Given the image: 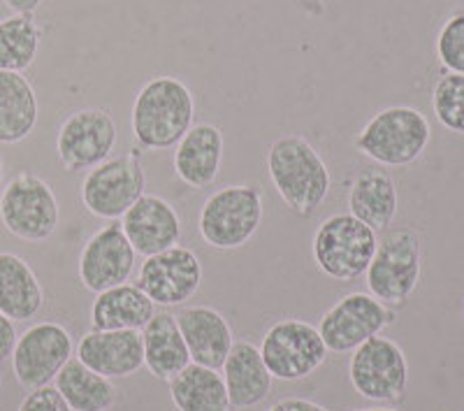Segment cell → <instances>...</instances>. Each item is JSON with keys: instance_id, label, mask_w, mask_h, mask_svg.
<instances>
[{"instance_id": "6da1fadb", "label": "cell", "mask_w": 464, "mask_h": 411, "mask_svg": "<svg viewBox=\"0 0 464 411\" xmlns=\"http://www.w3.org/2000/svg\"><path fill=\"white\" fill-rule=\"evenodd\" d=\"M196 119V98L177 77H151L135 95L130 112L132 137L144 152L177 147Z\"/></svg>"}, {"instance_id": "7a4b0ae2", "label": "cell", "mask_w": 464, "mask_h": 411, "mask_svg": "<svg viewBox=\"0 0 464 411\" xmlns=\"http://www.w3.org/2000/svg\"><path fill=\"white\" fill-rule=\"evenodd\" d=\"M267 174L290 211L312 217L330 193V170L304 135L290 132L269 144Z\"/></svg>"}, {"instance_id": "3957f363", "label": "cell", "mask_w": 464, "mask_h": 411, "mask_svg": "<svg viewBox=\"0 0 464 411\" xmlns=\"http://www.w3.org/2000/svg\"><path fill=\"white\" fill-rule=\"evenodd\" d=\"M432 137L428 116L409 105L376 112L355 137V149L381 168H404L420 159Z\"/></svg>"}, {"instance_id": "277c9868", "label": "cell", "mask_w": 464, "mask_h": 411, "mask_svg": "<svg viewBox=\"0 0 464 411\" xmlns=\"http://www.w3.org/2000/svg\"><path fill=\"white\" fill-rule=\"evenodd\" d=\"M422 274V235L411 226L391 228L376 244L364 281L372 296L388 307H401L416 293Z\"/></svg>"}, {"instance_id": "5b68a950", "label": "cell", "mask_w": 464, "mask_h": 411, "mask_svg": "<svg viewBox=\"0 0 464 411\" xmlns=\"http://www.w3.org/2000/svg\"><path fill=\"white\" fill-rule=\"evenodd\" d=\"M263 214L265 195L260 186L230 184L207 198L198 217V230L205 244L232 251L254 240Z\"/></svg>"}, {"instance_id": "8992f818", "label": "cell", "mask_w": 464, "mask_h": 411, "mask_svg": "<svg viewBox=\"0 0 464 411\" xmlns=\"http://www.w3.org/2000/svg\"><path fill=\"white\" fill-rule=\"evenodd\" d=\"M379 244V232L355 219L348 211H339L323 219L312 240L314 263L334 281H355L364 277Z\"/></svg>"}, {"instance_id": "52a82bcc", "label": "cell", "mask_w": 464, "mask_h": 411, "mask_svg": "<svg viewBox=\"0 0 464 411\" xmlns=\"http://www.w3.org/2000/svg\"><path fill=\"white\" fill-rule=\"evenodd\" d=\"M0 221L24 242H47L61 221L52 184L28 170L14 174L0 193Z\"/></svg>"}, {"instance_id": "ba28073f", "label": "cell", "mask_w": 464, "mask_h": 411, "mask_svg": "<svg viewBox=\"0 0 464 411\" xmlns=\"http://www.w3.org/2000/svg\"><path fill=\"white\" fill-rule=\"evenodd\" d=\"M147 189V174L140 163V147L126 156L107 159L82 180V202L86 211L102 221H119Z\"/></svg>"}, {"instance_id": "9c48e42d", "label": "cell", "mask_w": 464, "mask_h": 411, "mask_svg": "<svg viewBox=\"0 0 464 411\" xmlns=\"http://www.w3.org/2000/svg\"><path fill=\"white\" fill-rule=\"evenodd\" d=\"M258 348L272 379L279 381H302L312 377L330 354L318 328L302 318H281L272 323Z\"/></svg>"}, {"instance_id": "30bf717a", "label": "cell", "mask_w": 464, "mask_h": 411, "mask_svg": "<svg viewBox=\"0 0 464 411\" xmlns=\"http://www.w3.org/2000/svg\"><path fill=\"white\" fill-rule=\"evenodd\" d=\"M348 379L360 397L370 402H400L409 386V363L391 338L367 339L360 344L348 363Z\"/></svg>"}, {"instance_id": "8fae6325", "label": "cell", "mask_w": 464, "mask_h": 411, "mask_svg": "<svg viewBox=\"0 0 464 411\" xmlns=\"http://www.w3.org/2000/svg\"><path fill=\"white\" fill-rule=\"evenodd\" d=\"M72 354L74 342L68 328L56 321L35 323L16 338L12 351V372L22 388H43L53 384Z\"/></svg>"}, {"instance_id": "7c38bea8", "label": "cell", "mask_w": 464, "mask_h": 411, "mask_svg": "<svg viewBox=\"0 0 464 411\" xmlns=\"http://www.w3.org/2000/svg\"><path fill=\"white\" fill-rule=\"evenodd\" d=\"M116 140L119 128L114 116L102 107H84L72 112L58 128V161L68 172H89L110 159Z\"/></svg>"}, {"instance_id": "4fadbf2b", "label": "cell", "mask_w": 464, "mask_h": 411, "mask_svg": "<svg viewBox=\"0 0 464 411\" xmlns=\"http://www.w3.org/2000/svg\"><path fill=\"white\" fill-rule=\"evenodd\" d=\"M395 321V311L372 293H348L323 314L318 323L323 342L333 354H353Z\"/></svg>"}, {"instance_id": "5bb4252c", "label": "cell", "mask_w": 464, "mask_h": 411, "mask_svg": "<svg viewBox=\"0 0 464 411\" xmlns=\"http://www.w3.org/2000/svg\"><path fill=\"white\" fill-rule=\"evenodd\" d=\"M138 286L156 307H179L200 290L202 263L193 249L177 244L144 259Z\"/></svg>"}, {"instance_id": "9a60e30c", "label": "cell", "mask_w": 464, "mask_h": 411, "mask_svg": "<svg viewBox=\"0 0 464 411\" xmlns=\"http://www.w3.org/2000/svg\"><path fill=\"white\" fill-rule=\"evenodd\" d=\"M138 251L128 242L121 221H110L93 232L80 253V281L91 293H102L130 279Z\"/></svg>"}, {"instance_id": "2e32d148", "label": "cell", "mask_w": 464, "mask_h": 411, "mask_svg": "<svg viewBox=\"0 0 464 411\" xmlns=\"http://www.w3.org/2000/svg\"><path fill=\"white\" fill-rule=\"evenodd\" d=\"M121 228L138 256H153L181 242V219L160 195L144 193L121 217Z\"/></svg>"}, {"instance_id": "e0dca14e", "label": "cell", "mask_w": 464, "mask_h": 411, "mask_svg": "<svg viewBox=\"0 0 464 411\" xmlns=\"http://www.w3.org/2000/svg\"><path fill=\"white\" fill-rule=\"evenodd\" d=\"M74 358L107 379H128L144 365L142 332L89 330L77 344Z\"/></svg>"}, {"instance_id": "ac0fdd59", "label": "cell", "mask_w": 464, "mask_h": 411, "mask_svg": "<svg viewBox=\"0 0 464 411\" xmlns=\"http://www.w3.org/2000/svg\"><path fill=\"white\" fill-rule=\"evenodd\" d=\"M177 323H179L181 338L188 347L190 363L205 365L211 369H221L230 354L235 335L221 311L214 307L198 305L179 309Z\"/></svg>"}, {"instance_id": "d6986e66", "label": "cell", "mask_w": 464, "mask_h": 411, "mask_svg": "<svg viewBox=\"0 0 464 411\" xmlns=\"http://www.w3.org/2000/svg\"><path fill=\"white\" fill-rule=\"evenodd\" d=\"M223 149L221 128L214 123H193L174 147V174L190 189H207L221 172Z\"/></svg>"}, {"instance_id": "ffe728a7", "label": "cell", "mask_w": 464, "mask_h": 411, "mask_svg": "<svg viewBox=\"0 0 464 411\" xmlns=\"http://www.w3.org/2000/svg\"><path fill=\"white\" fill-rule=\"evenodd\" d=\"M227 400L232 409H251L267 400L272 390V375L265 365L260 348L251 342H235L223 363Z\"/></svg>"}, {"instance_id": "44dd1931", "label": "cell", "mask_w": 464, "mask_h": 411, "mask_svg": "<svg viewBox=\"0 0 464 411\" xmlns=\"http://www.w3.org/2000/svg\"><path fill=\"white\" fill-rule=\"evenodd\" d=\"M397 207H400V193L388 170H364L355 174L348 186V214H353L376 232L388 230L397 217Z\"/></svg>"}, {"instance_id": "7402d4cb", "label": "cell", "mask_w": 464, "mask_h": 411, "mask_svg": "<svg viewBox=\"0 0 464 411\" xmlns=\"http://www.w3.org/2000/svg\"><path fill=\"white\" fill-rule=\"evenodd\" d=\"M142 351L144 367L160 381L174 379L186 365H190L179 323L169 311H156L151 321L142 328Z\"/></svg>"}, {"instance_id": "603a6c76", "label": "cell", "mask_w": 464, "mask_h": 411, "mask_svg": "<svg viewBox=\"0 0 464 411\" xmlns=\"http://www.w3.org/2000/svg\"><path fill=\"white\" fill-rule=\"evenodd\" d=\"M44 307V289L31 265L12 251H0V314L14 323L31 321Z\"/></svg>"}, {"instance_id": "cb8c5ba5", "label": "cell", "mask_w": 464, "mask_h": 411, "mask_svg": "<svg viewBox=\"0 0 464 411\" xmlns=\"http://www.w3.org/2000/svg\"><path fill=\"white\" fill-rule=\"evenodd\" d=\"M156 314V305L138 284H119L98 293L91 307L93 330H140Z\"/></svg>"}, {"instance_id": "d4e9b609", "label": "cell", "mask_w": 464, "mask_h": 411, "mask_svg": "<svg viewBox=\"0 0 464 411\" xmlns=\"http://www.w3.org/2000/svg\"><path fill=\"white\" fill-rule=\"evenodd\" d=\"M40 105L24 73L0 70V144L24 142L37 126Z\"/></svg>"}, {"instance_id": "484cf974", "label": "cell", "mask_w": 464, "mask_h": 411, "mask_svg": "<svg viewBox=\"0 0 464 411\" xmlns=\"http://www.w3.org/2000/svg\"><path fill=\"white\" fill-rule=\"evenodd\" d=\"M177 411H230V400L218 369L190 363L168 381Z\"/></svg>"}, {"instance_id": "4316f807", "label": "cell", "mask_w": 464, "mask_h": 411, "mask_svg": "<svg viewBox=\"0 0 464 411\" xmlns=\"http://www.w3.org/2000/svg\"><path fill=\"white\" fill-rule=\"evenodd\" d=\"M53 386L72 411H110L116 402V388L111 379L86 367L74 356L58 372Z\"/></svg>"}, {"instance_id": "83f0119b", "label": "cell", "mask_w": 464, "mask_h": 411, "mask_svg": "<svg viewBox=\"0 0 464 411\" xmlns=\"http://www.w3.org/2000/svg\"><path fill=\"white\" fill-rule=\"evenodd\" d=\"M43 28L33 15H12L0 19V70L26 73L40 52Z\"/></svg>"}, {"instance_id": "f1b7e54d", "label": "cell", "mask_w": 464, "mask_h": 411, "mask_svg": "<svg viewBox=\"0 0 464 411\" xmlns=\"http://www.w3.org/2000/svg\"><path fill=\"white\" fill-rule=\"evenodd\" d=\"M432 110L446 131L464 135V74L446 73L434 82Z\"/></svg>"}, {"instance_id": "f546056e", "label": "cell", "mask_w": 464, "mask_h": 411, "mask_svg": "<svg viewBox=\"0 0 464 411\" xmlns=\"http://www.w3.org/2000/svg\"><path fill=\"white\" fill-rule=\"evenodd\" d=\"M437 56L449 73L464 74V12H455L443 22L437 35Z\"/></svg>"}, {"instance_id": "4dcf8cb0", "label": "cell", "mask_w": 464, "mask_h": 411, "mask_svg": "<svg viewBox=\"0 0 464 411\" xmlns=\"http://www.w3.org/2000/svg\"><path fill=\"white\" fill-rule=\"evenodd\" d=\"M16 411H72L68 406V402L63 400V396L58 393L56 386L49 384L43 388L28 390V396L24 397L22 405Z\"/></svg>"}, {"instance_id": "1f68e13d", "label": "cell", "mask_w": 464, "mask_h": 411, "mask_svg": "<svg viewBox=\"0 0 464 411\" xmlns=\"http://www.w3.org/2000/svg\"><path fill=\"white\" fill-rule=\"evenodd\" d=\"M16 338H19V335H16L14 321L7 318L5 314H0V363H5L7 358H12Z\"/></svg>"}, {"instance_id": "d6a6232c", "label": "cell", "mask_w": 464, "mask_h": 411, "mask_svg": "<svg viewBox=\"0 0 464 411\" xmlns=\"http://www.w3.org/2000/svg\"><path fill=\"white\" fill-rule=\"evenodd\" d=\"M267 411H327L325 406L318 405L314 400H306V397H284L276 405L269 406Z\"/></svg>"}, {"instance_id": "836d02e7", "label": "cell", "mask_w": 464, "mask_h": 411, "mask_svg": "<svg viewBox=\"0 0 464 411\" xmlns=\"http://www.w3.org/2000/svg\"><path fill=\"white\" fill-rule=\"evenodd\" d=\"M14 15H35V10L43 5V0H3Z\"/></svg>"}, {"instance_id": "e575fe53", "label": "cell", "mask_w": 464, "mask_h": 411, "mask_svg": "<svg viewBox=\"0 0 464 411\" xmlns=\"http://www.w3.org/2000/svg\"><path fill=\"white\" fill-rule=\"evenodd\" d=\"M353 411H397V409H391V406H372V409H353Z\"/></svg>"}, {"instance_id": "d590c367", "label": "cell", "mask_w": 464, "mask_h": 411, "mask_svg": "<svg viewBox=\"0 0 464 411\" xmlns=\"http://www.w3.org/2000/svg\"><path fill=\"white\" fill-rule=\"evenodd\" d=\"M3 180H5V163L0 159V189H3Z\"/></svg>"}]
</instances>
